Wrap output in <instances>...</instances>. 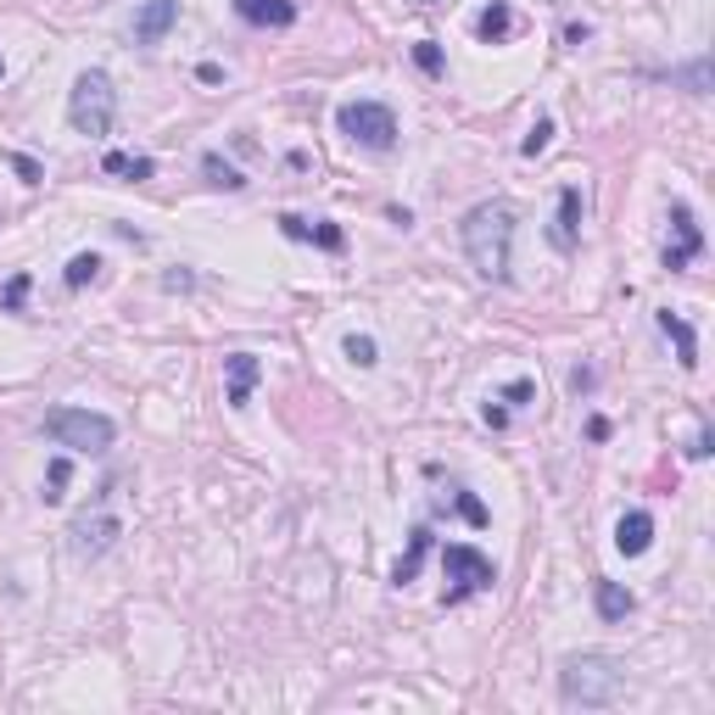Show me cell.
Wrapping results in <instances>:
<instances>
[{
	"label": "cell",
	"mask_w": 715,
	"mask_h": 715,
	"mask_svg": "<svg viewBox=\"0 0 715 715\" xmlns=\"http://www.w3.org/2000/svg\"><path fill=\"white\" fill-rule=\"evenodd\" d=\"M46 437L57 442V448H74V453H107L112 448V437H118V425L107 420V414H96V409H51L46 414Z\"/></svg>",
	"instance_id": "cell-4"
},
{
	"label": "cell",
	"mask_w": 715,
	"mask_h": 715,
	"mask_svg": "<svg viewBox=\"0 0 715 715\" xmlns=\"http://www.w3.org/2000/svg\"><path fill=\"white\" fill-rule=\"evenodd\" d=\"M346 358L358 370H375L381 364V346H375V335H346Z\"/></svg>",
	"instance_id": "cell-21"
},
{
	"label": "cell",
	"mask_w": 715,
	"mask_h": 715,
	"mask_svg": "<svg viewBox=\"0 0 715 715\" xmlns=\"http://www.w3.org/2000/svg\"><path fill=\"white\" fill-rule=\"evenodd\" d=\"M442 565H448V604H464L470 592H487L492 581H498V570H492V559L487 554H476L470 542H448V554H442Z\"/></svg>",
	"instance_id": "cell-6"
},
{
	"label": "cell",
	"mask_w": 715,
	"mask_h": 715,
	"mask_svg": "<svg viewBox=\"0 0 715 715\" xmlns=\"http://www.w3.org/2000/svg\"><path fill=\"white\" fill-rule=\"evenodd\" d=\"M23 296H29V274H18V280L7 285V307L18 313V307H23Z\"/></svg>",
	"instance_id": "cell-29"
},
{
	"label": "cell",
	"mask_w": 715,
	"mask_h": 715,
	"mask_svg": "<svg viewBox=\"0 0 715 715\" xmlns=\"http://www.w3.org/2000/svg\"><path fill=\"white\" fill-rule=\"evenodd\" d=\"M425 554H431V531L420 526V531L409 537V554L398 559V570H392V581H398V587H409V581L420 576V565H425Z\"/></svg>",
	"instance_id": "cell-18"
},
{
	"label": "cell",
	"mask_w": 715,
	"mask_h": 715,
	"mask_svg": "<svg viewBox=\"0 0 715 715\" xmlns=\"http://www.w3.org/2000/svg\"><path fill=\"white\" fill-rule=\"evenodd\" d=\"M709 448H715V437H709V431H698V437L687 442V459L698 464V459H709Z\"/></svg>",
	"instance_id": "cell-30"
},
{
	"label": "cell",
	"mask_w": 715,
	"mask_h": 715,
	"mask_svg": "<svg viewBox=\"0 0 715 715\" xmlns=\"http://www.w3.org/2000/svg\"><path fill=\"white\" fill-rule=\"evenodd\" d=\"M96 274H101V257H96V252H79V257L68 263V291H85Z\"/></svg>",
	"instance_id": "cell-22"
},
{
	"label": "cell",
	"mask_w": 715,
	"mask_h": 715,
	"mask_svg": "<svg viewBox=\"0 0 715 715\" xmlns=\"http://www.w3.org/2000/svg\"><path fill=\"white\" fill-rule=\"evenodd\" d=\"M414 62H420L425 74H442V51H437V40H420V46H414Z\"/></svg>",
	"instance_id": "cell-26"
},
{
	"label": "cell",
	"mask_w": 715,
	"mask_h": 715,
	"mask_svg": "<svg viewBox=\"0 0 715 715\" xmlns=\"http://www.w3.org/2000/svg\"><path fill=\"white\" fill-rule=\"evenodd\" d=\"M576 241H581V190L565 185V190H559V218H554V246L570 252Z\"/></svg>",
	"instance_id": "cell-13"
},
{
	"label": "cell",
	"mask_w": 715,
	"mask_h": 715,
	"mask_svg": "<svg viewBox=\"0 0 715 715\" xmlns=\"http://www.w3.org/2000/svg\"><path fill=\"white\" fill-rule=\"evenodd\" d=\"M592 604H598V620H626L637 609V598L620 581H592Z\"/></svg>",
	"instance_id": "cell-16"
},
{
	"label": "cell",
	"mask_w": 715,
	"mask_h": 715,
	"mask_svg": "<svg viewBox=\"0 0 715 715\" xmlns=\"http://www.w3.org/2000/svg\"><path fill=\"white\" fill-rule=\"evenodd\" d=\"M620 687H626V670H620V659H609V654H576V659H565V670H559L565 704H581V709L615 704Z\"/></svg>",
	"instance_id": "cell-2"
},
{
	"label": "cell",
	"mask_w": 715,
	"mask_h": 715,
	"mask_svg": "<svg viewBox=\"0 0 715 715\" xmlns=\"http://www.w3.org/2000/svg\"><path fill=\"white\" fill-rule=\"evenodd\" d=\"M676 79H682L693 96H704V90H709V62H693V68H682Z\"/></svg>",
	"instance_id": "cell-25"
},
{
	"label": "cell",
	"mask_w": 715,
	"mask_h": 715,
	"mask_svg": "<svg viewBox=\"0 0 715 715\" xmlns=\"http://www.w3.org/2000/svg\"><path fill=\"white\" fill-rule=\"evenodd\" d=\"M280 229H285L291 241H313V246H324V252H341V246H346V235H341L335 224H307V218H296V213H285Z\"/></svg>",
	"instance_id": "cell-14"
},
{
	"label": "cell",
	"mask_w": 715,
	"mask_h": 715,
	"mask_svg": "<svg viewBox=\"0 0 715 715\" xmlns=\"http://www.w3.org/2000/svg\"><path fill=\"white\" fill-rule=\"evenodd\" d=\"M670 224H676V241H665V268L676 274V268H687V263L704 252V235H698V224H693V207H687V202H670Z\"/></svg>",
	"instance_id": "cell-8"
},
{
	"label": "cell",
	"mask_w": 715,
	"mask_h": 715,
	"mask_svg": "<svg viewBox=\"0 0 715 715\" xmlns=\"http://www.w3.org/2000/svg\"><path fill=\"white\" fill-rule=\"evenodd\" d=\"M453 492H459V498H453V503H459V515H464L470 526H487V503H481L476 492H464V487H453Z\"/></svg>",
	"instance_id": "cell-24"
},
{
	"label": "cell",
	"mask_w": 715,
	"mask_h": 715,
	"mask_svg": "<svg viewBox=\"0 0 715 715\" xmlns=\"http://www.w3.org/2000/svg\"><path fill=\"white\" fill-rule=\"evenodd\" d=\"M0 74H7V62H0Z\"/></svg>",
	"instance_id": "cell-33"
},
{
	"label": "cell",
	"mask_w": 715,
	"mask_h": 715,
	"mask_svg": "<svg viewBox=\"0 0 715 715\" xmlns=\"http://www.w3.org/2000/svg\"><path fill=\"white\" fill-rule=\"evenodd\" d=\"M74 554H85V559H96V554H107L118 537H124V520L118 515H107V509H90V515H79L74 520Z\"/></svg>",
	"instance_id": "cell-7"
},
{
	"label": "cell",
	"mask_w": 715,
	"mask_h": 715,
	"mask_svg": "<svg viewBox=\"0 0 715 715\" xmlns=\"http://www.w3.org/2000/svg\"><path fill=\"white\" fill-rule=\"evenodd\" d=\"M224 375H229V409H246L252 403V386H257V375H263V364L252 352H235V358H224Z\"/></svg>",
	"instance_id": "cell-11"
},
{
	"label": "cell",
	"mask_w": 715,
	"mask_h": 715,
	"mask_svg": "<svg viewBox=\"0 0 715 715\" xmlns=\"http://www.w3.org/2000/svg\"><path fill=\"white\" fill-rule=\"evenodd\" d=\"M464 257L481 280L503 285L509 280V257H515V207L509 202H481L464 218Z\"/></svg>",
	"instance_id": "cell-1"
},
{
	"label": "cell",
	"mask_w": 715,
	"mask_h": 715,
	"mask_svg": "<svg viewBox=\"0 0 715 715\" xmlns=\"http://www.w3.org/2000/svg\"><path fill=\"white\" fill-rule=\"evenodd\" d=\"M62 487H68V459L51 464V492H46V503H62Z\"/></svg>",
	"instance_id": "cell-28"
},
{
	"label": "cell",
	"mask_w": 715,
	"mask_h": 715,
	"mask_svg": "<svg viewBox=\"0 0 715 715\" xmlns=\"http://www.w3.org/2000/svg\"><path fill=\"white\" fill-rule=\"evenodd\" d=\"M615 548H620L626 559L648 554V548H654V515H648V509H631V515H620V526H615Z\"/></svg>",
	"instance_id": "cell-10"
},
{
	"label": "cell",
	"mask_w": 715,
	"mask_h": 715,
	"mask_svg": "<svg viewBox=\"0 0 715 715\" xmlns=\"http://www.w3.org/2000/svg\"><path fill=\"white\" fill-rule=\"evenodd\" d=\"M659 330L676 341V358H682V370H698V335H693V324H687L682 313L659 307Z\"/></svg>",
	"instance_id": "cell-15"
},
{
	"label": "cell",
	"mask_w": 715,
	"mask_h": 715,
	"mask_svg": "<svg viewBox=\"0 0 715 715\" xmlns=\"http://www.w3.org/2000/svg\"><path fill=\"white\" fill-rule=\"evenodd\" d=\"M235 12H241L252 29H291V23H296V7H291V0H235Z\"/></svg>",
	"instance_id": "cell-12"
},
{
	"label": "cell",
	"mask_w": 715,
	"mask_h": 715,
	"mask_svg": "<svg viewBox=\"0 0 715 715\" xmlns=\"http://www.w3.org/2000/svg\"><path fill=\"white\" fill-rule=\"evenodd\" d=\"M548 140H554V118H537V124H531V135L520 140V151H526V157H537V151H548Z\"/></svg>",
	"instance_id": "cell-23"
},
{
	"label": "cell",
	"mask_w": 715,
	"mask_h": 715,
	"mask_svg": "<svg viewBox=\"0 0 715 715\" xmlns=\"http://www.w3.org/2000/svg\"><path fill=\"white\" fill-rule=\"evenodd\" d=\"M476 35H481L487 46H498V40H509V35H515V12L503 7V0H492V7H487V12L476 18Z\"/></svg>",
	"instance_id": "cell-17"
},
{
	"label": "cell",
	"mask_w": 715,
	"mask_h": 715,
	"mask_svg": "<svg viewBox=\"0 0 715 715\" xmlns=\"http://www.w3.org/2000/svg\"><path fill=\"white\" fill-rule=\"evenodd\" d=\"M531 398H537V381H509L503 386V403H515V409H526Z\"/></svg>",
	"instance_id": "cell-27"
},
{
	"label": "cell",
	"mask_w": 715,
	"mask_h": 715,
	"mask_svg": "<svg viewBox=\"0 0 715 715\" xmlns=\"http://www.w3.org/2000/svg\"><path fill=\"white\" fill-rule=\"evenodd\" d=\"M202 174H207V185H224V190H241V185H246V179H241L218 151H207V157H202Z\"/></svg>",
	"instance_id": "cell-20"
},
{
	"label": "cell",
	"mask_w": 715,
	"mask_h": 715,
	"mask_svg": "<svg viewBox=\"0 0 715 715\" xmlns=\"http://www.w3.org/2000/svg\"><path fill=\"white\" fill-rule=\"evenodd\" d=\"M414 7H442V0H414Z\"/></svg>",
	"instance_id": "cell-32"
},
{
	"label": "cell",
	"mask_w": 715,
	"mask_h": 715,
	"mask_svg": "<svg viewBox=\"0 0 715 715\" xmlns=\"http://www.w3.org/2000/svg\"><path fill=\"white\" fill-rule=\"evenodd\" d=\"M101 168H107V174H118V179H151V174H157V163H151V157H129V151H107V157H101Z\"/></svg>",
	"instance_id": "cell-19"
},
{
	"label": "cell",
	"mask_w": 715,
	"mask_h": 715,
	"mask_svg": "<svg viewBox=\"0 0 715 715\" xmlns=\"http://www.w3.org/2000/svg\"><path fill=\"white\" fill-rule=\"evenodd\" d=\"M112 118H118V90H112V79H107L101 68L79 74V79H74V96H68V124H74L79 135L101 140V135H112Z\"/></svg>",
	"instance_id": "cell-3"
},
{
	"label": "cell",
	"mask_w": 715,
	"mask_h": 715,
	"mask_svg": "<svg viewBox=\"0 0 715 715\" xmlns=\"http://www.w3.org/2000/svg\"><path fill=\"white\" fill-rule=\"evenodd\" d=\"M174 23H179V0H146L135 12V46H157Z\"/></svg>",
	"instance_id": "cell-9"
},
{
	"label": "cell",
	"mask_w": 715,
	"mask_h": 715,
	"mask_svg": "<svg viewBox=\"0 0 715 715\" xmlns=\"http://www.w3.org/2000/svg\"><path fill=\"white\" fill-rule=\"evenodd\" d=\"M335 129H341L346 140H358V146H370V151H392V146H398V118H392V107H381V101H346V107L335 112Z\"/></svg>",
	"instance_id": "cell-5"
},
{
	"label": "cell",
	"mask_w": 715,
	"mask_h": 715,
	"mask_svg": "<svg viewBox=\"0 0 715 715\" xmlns=\"http://www.w3.org/2000/svg\"><path fill=\"white\" fill-rule=\"evenodd\" d=\"M12 168H18L29 185H40V163H35V157H12Z\"/></svg>",
	"instance_id": "cell-31"
}]
</instances>
